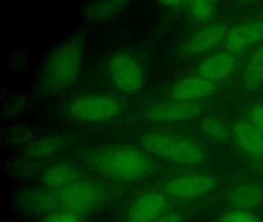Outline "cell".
I'll use <instances>...</instances> for the list:
<instances>
[{"mask_svg": "<svg viewBox=\"0 0 263 222\" xmlns=\"http://www.w3.org/2000/svg\"><path fill=\"white\" fill-rule=\"evenodd\" d=\"M81 159L92 172L115 181H136L147 177L155 169L150 154L132 145L93 147L83 153Z\"/></svg>", "mask_w": 263, "mask_h": 222, "instance_id": "6da1fadb", "label": "cell"}, {"mask_svg": "<svg viewBox=\"0 0 263 222\" xmlns=\"http://www.w3.org/2000/svg\"><path fill=\"white\" fill-rule=\"evenodd\" d=\"M84 35L75 34L58 45L47 57L38 83L39 92L53 97L72 86L78 78L85 55Z\"/></svg>", "mask_w": 263, "mask_h": 222, "instance_id": "7a4b0ae2", "label": "cell"}, {"mask_svg": "<svg viewBox=\"0 0 263 222\" xmlns=\"http://www.w3.org/2000/svg\"><path fill=\"white\" fill-rule=\"evenodd\" d=\"M107 198L102 184L84 178L58 191L43 188V212L44 216L60 211L84 216L98 209Z\"/></svg>", "mask_w": 263, "mask_h": 222, "instance_id": "3957f363", "label": "cell"}, {"mask_svg": "<svg viewBox=\"0 0 263 222\" xmlns=\"http://www.w3.org/2000/svg\"><path fill=\"white\" fill-rule=\"evenodd\" d=\"M138 143L150 155L178 164L197 166L205 160V153L199 145L168 133H144L140 137Z\"/></svg>", "mask_w": 263, "mask_h": 222, "instance_id": "277c9868", "label": "cell"}, {"mask_svg": "<svg viewBox=\"0 0 263 222\" xmlns=\"http://www.w3.org/2000/svg\"><path fill=\"white\" fill-rule=\"evenodd\" d=\"M124 111L122 100L114 94L91 92L81 94L64 104L63 114L70 120L88 123L112 121Z\"/></svg>", "mask_w": 263, "mask_h": 222, "instance_id": "5b68a950", "label": "cell"}, {"mask_svg": "<svg viewBox=\"0 0 263 222\" xmlns=\"http://www.w3.org/2000/svg\"><path fill=\"white\" fill-rule=\"evenodd\" d=\"M107 72L112 84L124 94L141 90L145 81V69L139 57L128 51H119L107 60Z\"/></svg>", "mask_w": 263, "mask_h": 222, "instance_id": "8992f818", "label": "cell"}, {"mask_svg": "<svg viewBox=\"0 0 263 222\" xmlns=\"http://www.w3.org/2000/svg\"><path fill=\"white\" fill-rule=\"evenodd\" d=\"M204 110L198 101L172 100L144 106L139 117L143 121L153 123H172L192 120Z\"/></svg>", "mask_w": 263, "mask_h": 222, "instance_id": "52a82bcc", "label": "cell"}, {"mask_svg": "<svg viewBox=\"0 0 263 222\" xmlns=\"http://www.w3.org/2000/svg\"><path fill=\"white\" fill-rule=\"evenodd\" d=\"M215 185V179L209 174H184L167 180L164 185V191L174 198H194L210 192Z\"/></svg>", "mask_w": 263, "mask_h": 222, "instance_id": "ba28073f", "label": "cell"}, {"mask_svg": "<svg viewBox=\"0 0 263 222\" xmlns=\"http://www.w3.org/2000/svg\"><path fill=\"white\" fill-rule=\"evenodd\" d=\"M168 208L167 196L158 191H147L136 197L127 211V222H152Z\"/></svg>", "mask_w": 263, "mask_h": 222, "instance_id": "9c48e42d", "label": "cell"}, {"mask_svg": "<svg viewBox=\"0 0 263 222\" xmlns=\"http://www.w3.org/2000/svg\"><path fill=\"white\" fill-rule=\"evenodd\" d=\"M226 26L219 23L209 24L197 31L179 48V53L185 57L200 55L211 50L227 35Z\"/></svg>", "mask_w": 263, "mask_h": 222, "instance_id": "30bf717a", "label": "cell"}, {"mask_svg": "<svg viewBox=\"0 0 263 222\" xmlns=\"http://www.w3.org/2000/svg\"><path fill=\"white\" fill-rule=\"evenodd\" d=\"M226 46L230 53L242 52L263 40V18L243 22L228 31Z\"/></svg>", "mask_w": 263, "mask_h": 222, "instance_id": "8fae6325", "label": "cell"}, {"mask_svg": "<svg viewBox=\"0 0 263 222\" xmlns=\"http://www.w3.org/2000/svg\"><path fill=\"white\" fill-rule=\"evenodd\" d=\"M217 89L216 83L200 76L186 77L177 82L170 89L172 100L196 101L212 95Z\"/></svg>", "mask_w": 263, "mask_h": 222, "instance_id": "7c38bea8", "label": "cell"}, {"mask_svg": "<svg viewBox=\"0 0 263 222\" xmlns=\"http://www.w3.org/2000/svg\"><path fill=\"white\" fill-rule=\"evenodd\" d=\"M85 178L78 166L70 163H58L49 166L41 175L43 188L58 191Z\"/></svg>", "mask_w": 263, "mask_h": 222, "instance_id": "4fadbf2b", "label": "cell"}, {"mask_svg": "<svg viewBox=\"0 0 263 222\" xmlns=\"http://www.w3.org/2000/svg\"><path fill=\"white\" fill-rule=\"evenodd\" d=\"M235 67V60L230 52L213 54L201 62L198 73L210 81H218L229 77Z\"/></svg>", "mask_w": 263, "mask_h": 222, "instance_id": "5bb4252c", "label": "cell"}, {"mask_svg": "<svg viewBox=\"0 0 263 222\" xmlns=\"http://www.w3.org/2000/svg\"><path fill=\"white\" fill-rule=\"evenodd\" d=\"M226 201L232 209L249 211L263 203V188L253 183L238 185L229 191Z\"/></svg>", "mask_w": 263, "mask_h": 222, "instance_id": "9a60e30c", "label": "cell"}, {"mask_svg": "<svg viewBox=\"0 0 263 222\" xmlns=\"http://www.w3.org/2000/svg\"><path fill=\"white\" fill-rule=\"evenodd\" d=\"M233 133L238 146L246 154L252 156L263 154V134L252 123L238 122Z\"/></svg>", "mask_w": 263, "mask_h": 222, "instance_id": "2e32d148", "label": "cell"}, {"mask_svg": "<svg viewBox=\"0 0 263 222\" xmlns=\"http://www.w3.org/2000/svg\"><path fill=\"white\" fill-rule=\"evenodd\" d=\"M128 4L126 1L93 2L84 8V13L90 20L104 21L121 14Z\"/></svg>", "mask_w": 263, "mask_h": 222, "instance_id": "e0dca14e", "label": "cell"}, {"mask_svg": "<svg viewBox=\"0 0 263 222\" xmlns=\"http://www.w3.org/2000/svg\"><path fill=\"white\" fill-rule=\"evenodd\" d=\"M242 83L248 90H255L263 83V44L252 53L245 67Z\"/></svg>", "mask_w": 263, "mask_h": 222, "instance_id": "ac0fdd59", "label": "cell"}, {"mask_svg": "<svg viewBox=\"0 0 263 222\" xmlns=\"http://www.w3.org/2000/svg\"><path fill=\"white\" fill-rule=\"evenodd\" d=\"M64 139L60 136H45L30 142L26 153L30 158H46L58 154L64 147Z\"/></svg>", "mask_w": 263, "mask_h": 222, "instance_id": "d6986e66", "label": "cell"}, {"mask_svg": "<svg viewBox=\"0 0 263 222\" xmlns=\"http://www.w3.org/2000/svg\"><path fill=\"white\" fill-rule=\"evenodd\" d=\"M215 3L212 1H195L190 3V12L192 17L198 21L209 20L215 11Z\"/></svg>", "mask_w": 263, "mask_h": 222, "instance_id": "ffe728a7", "label": "cell"}, {"mask_svg": "<svg viewBox=\"0 0 263 222\" xmlns=\"http://www.w3.org/2000/svg\"><path fill=\"white\" fill-rule=\"evenodd\" d=\"M201 126L206 134L215 140H224L229 137L227 128L216 119H204L201 123Z\"/></svg>", "mask_w": 263, "mask_h": 222, "instance_id": "44dd1931", "label": "cell"}, {"mask_svg": "<svg viewBox=\"0 0 263 222\" xmlns=\"http://www.w3.org/2000/svg\"><path fill=\"white\" fill-rule=\"evenodd\" d=\"M217 222H261L258 216L249 211L233 209L220 217Z\"/></svg>", "mask_w": 263, "mask_h": 222, "instance_id": "7402d4cb", "label": "cell"}, {"mask_svg": "<svg viewBox=\"0 0 263 222\" xmlns=\"http://www.w3.org/2000/svg\"><path fill=\"white\" fill-rule=\"evenodd\" d=\"M41 222H86L83 216L67 212V211H55L47 214Z\"/></svg>", "mask_w": 263, "mask_h": 222, "instance_id": "603a6c76", "label": "cell"}, {"mask_svg": "<svg viewBox=\"0 0 263 222\" xmlns=\"http://www.w3.org/2000/svg\"><path fill=\"white\" fill-rule=\"evenodd\" d=\"M251 123L263 134V106L256 105L250 110Z\"/></svg>", "mask_w": 263, "mask_h": 222, "instance_id": "cb8c5ba5", "label": "cell"}, {"mask_svg": "<svg viewBox=\"0 0 263 222\" xmlns=\"http://www.w3.org/2000/svg\"><path fill=\"white\" fill-rule=\"evenodd\" d=\"M182 215L177 211H167L152 222H183Z\"/></svg>", "mask_w": 263, "mask_h": 222, "instance_id": "d4e9b609", "label": "cell"}, {"mask_svg": "<svg viewBox=\"0 0 263 222\" xmlns=\"http://www.w3.org/2000/svg\"><path fill=\"white\" fill-rule=\"evenodd\" d=\"M164 4L167 5V6H179L180 5L184 4V2H179V1H173V2H164Z\"/></svg>", "mask_w": 263, "mask_h": 222, "instance_id": "484cf974", "label": "cell"}]
</instances>
